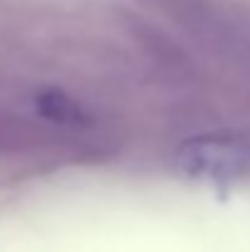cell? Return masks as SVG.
Segmentation results:
<instances>
[{
  "instance_id": "cell-1",
  "label": "cell",
  "mask_w": 250,
  "mask_h": 252,
  "mask_svg": "<svg viewBox=\"0 0 250 252\" xmlns=\"http://www.w3.org/2000/svg\"><path fill=\"white\" fill-rule=\"evenodd\" d=\"M191 39L221 59L250 66V12L231 0H152Z\"/></svg>"
},
{
  "instance_id": "cell-2",
  "label": "cell",
  "mask_w": 250,
  "mask_h": 252,
  "mask_svg": "<svg viewBox=\"0 0 250 252\" xmlns=\"http://www.w3.org/2000/svg\"><path fill=\"white\" fill-rule=\"evenodd\" d=\"M174 171L199 184H233L250 174V142L238 135H196L174 152Z\"/></svg>"
}]
</instances>
